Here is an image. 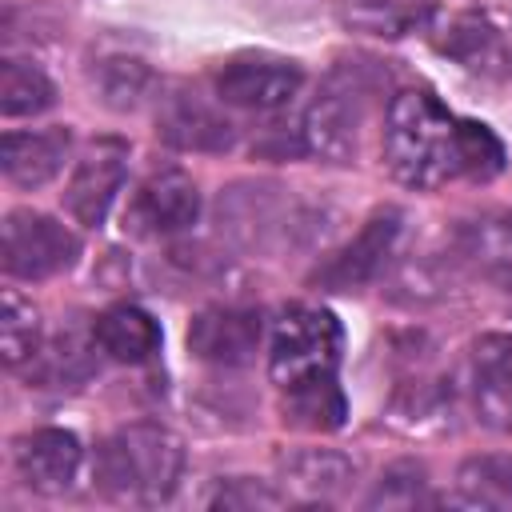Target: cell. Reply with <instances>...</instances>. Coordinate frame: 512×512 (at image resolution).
<instances>
[{
    "label": "cell",
    "instance_id": "obj_11",
    "mask_svg": "<svg viewBox=\"0 0 512 512\" xmlns=\"http://www.w3.org/2000/svg\"><path fill=\"white\" fill-rule=\"evenodd\" d=\"M12 460H16L20 480L32 492L56 496V492H68L72 488V480L80 472V460H84V448L64 428H36V432L16 436Z\"/></svg>",
    "mask_w": 512,
    "mask_h": 512
},
{
    "label": "cell",
    "instance_id": "obj_13",
    "mask_svg": "<svg viewBox=\"0 0 512 512\" xmlns=\"http://www.w3.org/2000/svg\"><path fill=\"white\" fill-rule=\"evenodd\" d=\"M156 132L180 152H224L236 140V128L224 120V112L192 92H172L160 100Z\"/></svg>",
    "mask_w": 512,
    "mask_h": 512
},
{
    "label": "cell",
    "instance_id": "obj_10",
    "mask_svg": "<svg viewBox=\"0 0 512 512\" xmlns=\"http://www.w3.org/2000/svg\"><path fill=\"white\" fill-rule=\"evenodd\" d=\"M124 176H128V148L120 140H96L80 156V164L68 180V192H64L76 224L100 228L108 208L116 204V196L124 188Z\"/></svg>",
    "mask_w": 512,
    "mask_h": 512
},
{
    "label": "cell",
    "instance_id": "obj_22",
    "mask_svg": "<svg viewBox=\"0 0 512 512\" xmlns=\"http://www.w3.org/2000/svg\"><path fill=\"white\" fill-rule=\"evenodd\" d=\"M432 496H428V472H424V464H416V460H400V464H392L380 480H376V488L368 492V508H416V504H428Z\"/></svg>",
    "mask_w": 512,
    "mask_h": 512
},
{
    "label": "cell",
    "instance_id": "obj_3",
    "mask_svg": "<svg viewBox=\"0 0 512 512\" xmlns=\"http://www.w3.org/2000/svg\"><path fill=\"white\" fill-rule=\"evenodd\" d=\"M372 92H376V80L368 76L364 64H336L304 112V124H300L304 152L328 164H352L360 152V132L368 124Z\"/></svg>",
    "mask_w": 512,
    "mask_h": 512
},
{
    "label": "cell",
    "instance_id": "obj_14",
    "mask_svg": "<svg viewBox=\"0 0 512 512\" xmlns=\"http://www.w3.org/2000/svg\"><path fill=\"white\" fill-rule=\"evenodd\" d=\"M280 480L292 504H332L352 488L356 464L332 448H296L280 456Z\"/></svg>",
    "mask_w": 512,
    "mask_h": 512
},
{
    "label": "cell",
    "instance_id": "obj_5",
    "mask_svg": "<svg viewBox=\"0 0 512 512\" xmlns=\"http://www.w3.org/2000/svg\"><path fill=\"white\" fill-rule=\"evenodd\" d=\"M80 256V236L32 208H16L4 216V240L0 260L4 272L16 280H48L56 272H68Z\"/></svg>",
    "mask_w": 512,
    "mask_h": 512
},
{
    "label": "cell",
    "instance_id": "obj_7",
    "mask_svg": "<svg viewBox=\"0 0 512 512\" xmlns=\"http://www.w3.org/2000/svg\"><path fill=\"white\" fill-rule=\"evenodd\" d=\"M196 216H200V192H196L192 176L180 168H160L136 184L128 212H124V228L132 236L160 240V236L188 232L196 224Z\"/></svg>",
    "mask_w": 512,
    "mask_h": 512
},
{
    "label": "cell",
    "instance_id": "obj_19",
    "mask_svg": "<svg viewBox=\"0 0 512 512\" xmlns=\"http://www.w3.org/2000/svg\"><path fill=\"white\" fill-rule=\"evenodd\" d=\"M456 488L472 508H512V456H468L456 472Z\"/></svg>",
    "mask_w": 512,
    "mask_h": 512
},
{
    "label": "cell",
    "instance_id": "obj_4",
    "mask_svg": "<svg viewBox=\"0 0 512 512\" xmlns=\"http://www.w3.org/2000/svg\"><path fill=\"white\" fill-rule=\"evenodd\" d=\"M340 320L328 308L316 304H288L276 324H272V344H268V372L276 388L328 376L340 364Z\"/></svg>",
    "mask_w": 512,
    "mask_h": 512
},
{
    "label": "cell",
    "instance_id": "obj_21",
    "mask_svg": "<svg viewBox=\"0 0 512 512\" xmlns=\"http://www.w3.org/2000/svg\"><path fill=\"white\" fill-rule=\"evenodd\" d=\"M96 88H100V100L108 108L128 112V108H140L148 100V92L156 88V76L148 64H140L132 56H112V60H100Z\"/></svg>",
    "mask_w": 512,
    "mask_h": 512
},
{
    "label": "cell",
    "instance_id": "obj_8",
    "mask_svg": "<svg viewBox=\"0 0 512 512\" xmlns=\"http://www.w3.org/2000/svg\"><path fill=\"white\" fill-rule=\"evenodd\" d=\"M400 220L404 216L396 208L372 212L364 220V228L312 272V284H320L328 292H352V288H364L368 280H376L400 240Z\"/></svg>",
    "mask_w": 512,
    "mask_h": 512
},
{
    "label": "cell",
    "instance_id": "obj_24",
    "mask_svg": "<svg viewBox=\"0 0 512 512\" xmlns=\"http://www.w3.org/2000/svg\"><path fill=\"white\" fill-rule=\"evenodd\" d=\"M444 48L468 68H484L488 60H496V28L480 16H464L452 24V36L444 40Z\"/></svg>",
    "mask_w": 512,
    "mask_h": 512
},
{
    "label": "cell",
    "instance_id": "obj_12",
    "mask_svg": "<svg viewBox=\"0 0 512 512\" xmlns=\"http://www.w3.org/2000/svg\"><path fill=\"white\" fill-rule=\"evenodd\" d=\"M472 404L476 416L496 428L512 432V332H488L472 344Z\"/></svg>",
    "mask_w": 512,
    "mask_h": 512
},
{
    "label": "cell",
    "instance_id": "obj_15",
    "mask_svg": "<svg viewBox=\"0 0 512 512\" xmlns=\"http://www.w3.org/2000/svg\"><path fill=\"white\" fill-rule=\"evenodd\" d=\"M72 148L68 128H36V132H4L0 140V168L16 188H44L56 180Z\"/></svg>",
    "mask_w": 512,
    "mask_h": 512
},
{
    "label": "cell",
    "instance_id": "obj_17",
    "mask_svg": "<svg viewBox=\"0 0 512 512\" xmlns=\"http://www.w3.org/2000/svg\"><path fill=\"white\" fill-rule=\"evenodd\" d=\"M280 392H284V420L296 424V428L336 432L344 424V416H348V404H344V392L336 384V372L312 376V380H300V384H288Z\"/></svg>",
    "mask_w": 512,
    "mask_h": 512
},
{
    "label": "cell",
    "instance_id": "obj_20",
    "mask_svg": "<svg viewBox=\"0 0 512 512\" xmlns=\"http://www.w3.org/2000/svg\"><path fill=\"white\" fill-rule=\"evenodd\" d=\"M40 352V312L32 300H24L16 288L4 292V312H0V356L8 368H20L36 360Z\"/></svg>",
    "mask_w": 512,
    "mask_h": 512
},
{
    "label": "cell",
    "instance_id": "obj_9",
    "mask_svg": "<svg viewBox=\"0 0 512 512\" xmlns=\"http://www.w3.org/2000/svg\"><path fill=\"white\" fill-rule=\"evenodd\" d=\"M264 340V316L256 308H204L188 324V352L204 364L240 368L260 352Z\"/></svg>",
    "mask_w": 512,
    "mask_h": 512
},
{
    "label": "cell",
    "instance_id": "obj_25",
    "mask_svg": "<svg viewBox=\"0 0 512 512\" xmlns=\"http://www.w3.org/2000/svg\"><path fill=\"white\" fill-rule=\"evenodd\" d=\"M212 508H280L288 504L284 492H276L272 484L264 480H248V476H236V480H220L216 492L208 496Z\"/></svg>",
    "mask_w": 512,
    "mask_h": 512
},
{
    "label": "cell",
    "instance_id": "obj_16",
    "mask_svg": "<svg viewBox=\"0 0 512 512\" xmlns=\"http://www.w3.org/2000/svg\"><path fill=\"white\" fill-rule=\"evenodd\" d=\"M92 336L104 356L120 364H148L160 352V324L140 304H112L96 316Z\"/></svg>",
    "mask_w": 512,
    "mask_h": 512
},
{
    "label": "cell",
    "instance_id": "obj_6",
    "mask_svg": "<svg viewBox=\"0 0 512 512\" xmlns=\"http://www.w3.org/2000/svg\"><path fill=\"white\" fill-rule=\"evenodd\" d=\"M304 88V72L296 60L268 56V52H248L232 56L216 72V96L220 104L244 108V112H280L296 100Z\"/></svg>",
    "mask_w": 512,
    "mask_h": 512
},
{
    "label": "cell",
    "instance_id": "obj_23",
    "mask_svg": "<svg viewBox=\"0 0 512 512\" xmlns=\"http://www.w3.org/2000/svg\"><path fill=\"white\" fill-rule=\"evenodd\" d=\"M504 172V144L480 120H460V176L492 180Z\"/></svg>",
    "mask_w": 512,
    "mask_h": 512
},
{
    "label": "cell",
    "instance_id": "obj_1",
    "mask_svg": "<svg viewBox=\"0 0 512 512\" xmlns=\"http://www.w3.org/2000/svg\"><path fill=\"white\" fill-rule=\"evenodd\" d=\"M180 472L184 440L156 420H136L108 432L96 444L92 460V480L100 496L128 508H156L172 500V492L180 488Z\"/></svg>",
    "mask_w": 512,
    "mask_h": 512
},
{
    "label": "cell",
    "instance_id": "obj_18",
    "mask_svg": "<svg viewBox=\"0 0 512 512\" xmlns=\"http://www.w3.org/2000/svg\"><path fill=\"white\" fill-rule=\"evenodd\" d=\"M52 104H56V88L32 60H4L0 64V112L8 120L40 116Z\"/></svg>",
    "mask_w": 512,
    "mask_h": 512
},
{
    "label": "cell",
    "instance_id": "obj_2",
    "mask_svg": "<svg viewBox=\"0 0 512 512\" xmlns=\"http://www.w3.org/2000/svg\"><path fill=\"white\" fill-rule=\"evenodd\" d=\"M384 164L408 188H436L460 176V116L432 92L404 88L384 112Z\"/></svg>",
    "mask_w": 512,
    "mask_h": 512
}]
</instances>
